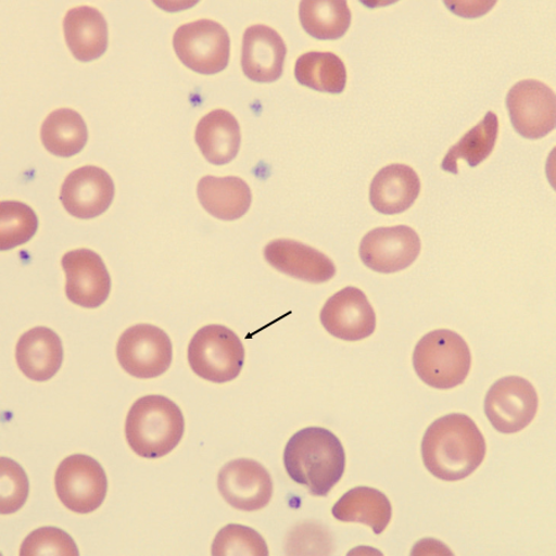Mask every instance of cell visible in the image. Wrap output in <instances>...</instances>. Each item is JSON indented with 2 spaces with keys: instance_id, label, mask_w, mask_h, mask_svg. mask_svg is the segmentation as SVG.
I'll return each mask as SVG.
<instances>
[{
  "instance_id": "6da1fadb",
  "label": "cell",
  "mask_w": 556,
  "mask_h": 556,
  "mask_svg": "<svg viewBox=\"0 0 556 556\" xmlns=\"http://www.w3.org/2000/svg\"><path fill=\"white\" fill-rule=\"evenodd\" d=\"M486 456V442L475 421L452 414L437 419L421 442L427 470L443 481H460L477 471Z\"/></svg>"
},
{
  "instance_id": "7a4b0ae2",
  "label": "cell",
  "mask_w": 556,
  "mask_h": 556,
  "mask_svg": "<svg viewBox=\"0 0 556 556\" xmlns=\"http://www.w3.org/2000/svg\"><path fill=\"white\" fill-rule=\"evenodd\" d=\"M283 463L289 477L308 489L313 496L326 497L345 471V451L338 437L320 427H308L287 443Z\"/></svg>"
},
{
  "instance_id": "3957f363",
  "label": "cell",
  "mask_w": 556,
  "mask_h": 556,
  "mask_svg": "<svg viewBox=\"0 0 556 556\" xmlns=\"http://www.w3.org/2000/svg\"><path fill=\"white\" fill-rule=\"evenodd\" d=\"M184 434L182 410L172 400L157 394L134 403L125 424L131 451L146 459H159L172 453Z\"/></svg>"
},
{
  "instance_id": "277c9868",
  "label": "cell",
  "mask_w": 556,
  "mask_h": 556,
  "mask_svg": "<svg viewBox=\"0 0 556 556\" xmlns=\"http://www.w3.org/2000/svg\"><path fill=\"white\" fill-rule=\"evenodd\" d=\"M418 378L438 390L465 382L471 369L470 348L452 330H434L419 340L414 353Z\"/></svg>"
},
{
  "instance_id": "5b68a950",
  "label": "cell",
  "mask_w": 556,
  "mask_h": 556,
  "mask_svg": "<svg viewBox=\"0 0 556 556\" xmlns=\"http://www.w3.org/2000/svg\"><path fill=\"white\" fill-rule=\"evenodd\" d=\"M245 349L231 329L212 325L201 328L188 346V363L201 379L214 383L236 380L243 370Z\"/></svg>"
},
{
  "instance_id": "8992f818",
  "label": "cell",
  "mask_w": 556,
  "mask_h": 556,
  "mask_svg": "<svg viewBox=\"0 0 556 556\" xmlns=\"http://www.w3.org/2000/svg\"><path fill=\"white\" fill-rule=\"evenodd\" d=\"M174 49L188 68L214 75L228 66L230 38L220 24L202 20L179 26L174 35Z\"/></svg>"
},
{
  "instance_id": "52a82bcc",
  "label": "cell",
  "mask_w": 556,
  "mask_h": 556,
  "mask_svg": "<svg viewBox=\"0 0 556 556\" xmlns=\"http://www.w3.org/2000/svg\"><path fill=\"white\" fill-rule=\"evenodd\" d=\"M55 488L60 501L72 513L88 515L103 505L108 480L101 464L93 457L75 454L60 464Z\"/></svg>"
},
{
  "instance_id": "ba28073f",
  "label": "cell",
  "mask_w": 556,
  "mask_h": 556,
  "mask_svg": "<svg viewBox=\"0 0 556 556\" xmlns=\"http://www.w3.org/2000/svg\"><path fill=\"white\" fill-rule=\"evenodd\" d=\"M116 356L132 378L155 379L172 366L174 349L163 329L138 325L124 331L116 345Z\"/></svg>"
},
{
  "instance_id": "9c48e42d",
  "label": "cell",
  "mask_w": 556,
  "mask_h": 556,
  "mask_svg": "<svg viewBox=\"0 0 556 556\" xmlns=\"http://www.w3.org/2000/svg\"><path fill=\"white\" fill-rule=\"evenodd\" d=\"M538 410L533 384L508 376L492 384L485 399V414L500 433L515 434L532 424Z\"/></svg>"
},
{
  "instance_id": "30bf717a",
  "label": "cell",
  "mask_w": 556,
  "mask_h": 556,
  "mask_svg": "<svg viewBox=\"0 0 556 556\" xmlns=\"http://www.w3.org/2000/svg\"><path fill=\"white\" fill-rule=\"evenodd\" d=\"M506 104L514 128L526 139L536 140L555 129L556 98L553 89L535 79L516 84Z\"/></svg>"
},
{
  "instance_id": "8fae6325",
  "label": "cell",
  "mask_w": 556,
  "mask_h": 556,
  "mask_svg": "<svg viewBox=\"0 0 556 556\" xmlns=\"http://www.w3.org/2000/svg\"><path fill=\"white\" fill-rule=\"evenodd\" d=\"M417 232L407 226L374 229L362 240L365 266L380 274H394L414 264L420 254Z\"/></svg>"
},
{
  "instance_id": "7c38bea8",
  "label": "cell",
  "mask_w": 556,
  "mask_h": 556,
  "mask_svg": "<svg viewBox=\"0 0 556 556\" xmlns=\"http://www.w3.org/2000/svg\"><path fill=\"white\" fill-rule=\"evenodd\" d=\"M218 489L231 507L245 513L263 509L274 495L270 473L255 460L228 463L219 472Z\"/></svg>"
},
{
  "instance_id": "4fadbf2b",
  "label": "cell",
  "mask_w": 556,
  "mask_h": 556,
  "mask_svg": "<svg viewBox=\"0 0 556 556\" xmlns=\"http://www.w3.org/2000/svg\"><path fill=\"white\" fill-rule=\"evenodd\" d=\"M320 321L330 336L358 342L374 334L376 314L366 294L356 287L331 295L320 312Z\"/></svg>"
},
{
  "instance_id": "5bb4252c",
  "label": "cell",
  "mask_w": 556,
  "mask_h": 556,
  "mask_svg": "<svg viewBox=\"0 0 556 556\" xmlns=\"http://www.w3.org/2000/svg\"><path fill=\"white\" fill-rule=\"evenodd\" d=\"M67 299L84 308H98L110 298L111 276L103 260L92 250L70 251L62 257Z\"/></svg>"
},
{
  "instance_id": "9a60e30c",
  "label": "cell",
  "mask_w": 556,
  "mask_h": 556,
  "mask_svg": "<svg viewBox=\"0 0 556 556\" xmlns=\"http://www.w3.org/2000/svg\"><path fill=\"white\" fill-rule=\"evenodd\" d=\"M114 194L113 179L103 168L84 166L66 177L60 200L75 218L93 219L111 207Z\"/></svg>"
},
{
  "instance_id": "2e32d148",
  "label": "cell",
  "mask_w": 556,
  "mask_h": 556,
  "mask_svg": "<svg viewBox=\"0 0 556 556\" xmlns=\"http://www.w3.org/2000/svg\"><path fill=\"white\" fill-rule=\"evenodd\" d=\"M266 262L277 271L309 283H325L337 274L331 260L317 249L290 239H278L267 244Z\"/></svg>"
},
{
  "instance_id": "e0dca14e",
  "label": "cell",
  "mask_w": 556,
  "mask_h": 556,
  "mask_svg": "<svg viewBox=\"0 0 556 556\" xmlns=\"http://www.w3.org/2000/svg\"><path fill=\"white\" fill-rule=\"evenodd\" d=\"M287 48L281 35L266 25H253L243 39L241 67L254 83H275L282 76Z\"/></svg>"
},
{
  "instance_id": "ac0fdd59",
  "label": "cell",
  "mask_w": 556,
  "mask_h": 556,
  "mask_svg": "<svg viewBox=\"0 0 556 556\" xmlns=\"http://www.w3.org/2000/svg\"><path fill=\"white\" fill-rule=\"evenodd\" d=\"M16 363L33 381H49L64 363V346L55 331L36 327L26 331L16 344Z\"/></svg>"
},
{
  "instance_id": "d6986e66",
  "label": "cell",
  "mask_w": 556,
  "mask_h": 556,
  "mask_svg": "<svg viewBox=\"0 0 556 556\" xmlns=\"http://www.w3.org/2000/svg\"><path fill=\"white\" fill-rule=\"evenodd\" d=\"M420 192V179L414 168L393 164L380 169L370 186L372 207L388 215L406 212Z\"/></svg>"
},
{
  "instance_id": "ffe728a7",
  "label": "cell",
  "mask_w": 556,
  "mask_h": 556,
  "mask_svg": "<svg viewBox=\"0 0 556 556\" xmlns=\"http://www.w3.org/2000/svg\"><path fill=\"white\" fill-rule=\"evenodd\" d=\"M67 47L83 62L100 59L108 47V25L103 14L93 7H76L64 21Z\"/></svg>"
},
{
  "instance_id": "44dd1931",
  "label": "cell",
  "mask_w": 556,
  "mask_h": 556,
  "mask_svg": "<svg viewBox=\"0 0 556 556\" xmlns=\"http://www.w3.org/2000/svg\"><path fill=\"white\" fill-rule=\"evenodd\" d=\"M197 194L203 208L222 220L244 217L253 202L248 184L236 176H205L197 187Z\"/></svg>"
},
{
  "instance_id": "7402d4cb",
  "label": "cell",
  "mask_w": 556,
  "mask_h": 556,
  "mask_svg": "<svg viewBox=\"0 0 556 556\" xmlns=\"http://www.w3.org/2000/svg\"><path fill=\"white\" fill-rule=\"evenodd\" d=\"M195 142L211 164H229L237 157L241 142L236 116L224 110L204 115L197 125Z\"/></svg>"
},
{
  "instance_id": "603a6c76",
  "label": "cell",
  "mask_w": 556,
  "mask_h": 556,
  "mask_svg": "<svg viewBox=\"0 0 556 556\" xmlns=\"http://www.w3.org/2000/svg\"><path fill=\"white\" fill-rule=\"evenodd\" d=\"M340 522L363 523L372 528L376 535L384 532L391 522L392 506L379 490L358 486L350 490L331 509Z\"/></svg>"
},
{
  "instance_id": "cb8c5ba5",
  "label": "cell",
  "mask_w": 556,
  "mask_h": 556,
  "mask_svg": "<svg viewBox=\"0 0 556 556\" xmlns=\"http://www.w3.org/2000/svg\"><path fill=\"white\" fill-rule=\"evenodd\" d=\"M88 130L83 116L76 111L62 108L52 112L41 127V141L52 155L71 157L86 147Z\"/></svg>"
},
{
  "instance_id": "d4e9b609",
  "label": "cell",
  "mask_w": 556,
  "mask_h": 556,
  "mask_svg": "<svg viewBox=\"0 0 556 556\" xmlns=\"http://www.w3.org/2000/svg\"><path fill=\"white\" fill-rule=\"evenodd\" d=\"M498 118L495 113L489 112L477 127L453 146L445 155L442 168L446 173L459 174V161L464 160L470 167L483 163L495 149L498 137Z\"/></svg>"
},
{
  "instance_id": "484cf974",
  "label": "cell",
  "mask_w": 556,
  "mask_h": 556,
  "mask_svg": "<svg viewBox=\"0 0 556 556\" xmlns=\"http://www.w3.org/2000/svg\"><path fill=\"white\" fill-rule=\"evenodd\" d=\"M295 79L314 91L342 93L346 86V68L342 59L331 52L304 53L294 67Z\"/></svg>"
},
{
  "instance_id": "4316f807",
  "label": "cell",
  "mask_w": 556,
  "mask_h": 556,
  "mask_svg": "<svg viewBox=\"0 0 556 556\" xmlns=\"http://www.w3.org/2000/svg\"><path fill=\"white\" fill-rule=\"evenodd\" d=\"M300 20L303 29L318 40H337L342 38L352 24V12L346 2H302Z\"/></svg>"
},
{
  "instance_id": "83f0119b",
  "label": "cell",
  "mask_w": 556,
  "mask_h": 556,
  "mask_svg": "<svg viewBox=\"0 0 556 556\" xmlns=\"http://www.w3.org/2000/svg\"><path fill=\"white\" fill-rule=\"evenodd\" d=\"M39 220L35 212L21 202L0 204V249L8 251L21 247L36 235Z\"/></svg>"
},
{
  "instance_id": "f1b7e54d",
  "label": "cell",
  "mask_w": 556,
  "mask_h": 556,
  "mask_svg": "<svg viewBox=\"0 0 556 556\" xmlns=\"http://www.w3.org/2000/svg\"><path fill=\"white\" fill-rule=\"evenodd\" d=\"M213 555H268L267 544L253 528L241 525L224 527L215 536Z\"/></svg>"
},
{
  "instance_id": "f546056e",
  "label": "cell",
  "mask_w": 556,
  "mask_h": 556,
  "mask_svg": "<svg viewBox=\"0 0 556 556\" xmlns=\"http://www.w3.org/2000/svg\"><path fill=\"white\" fill-rule=\"evenodd\" d=\"M21 555H78L77 545L72 538L59 528L36 529L25 538Z\"/></svg>"
},
{
  "instance_id": "4dcf8cb0",
  "label": "cell",
  "mask_w": 556,
  "mask_h": 556,
  "mask_svg": "<svg viewBox=\"0 0 556 556\" xmlns=\"http://www.w3.org/2000/svg\"><path fill=\"white\" fill-rule=\"evenodd\" d=\"M29 495V481L20 464L2 457V515L17 513Z\"/></svg>"
},
{
  "instance_id": "1f68e13d",
  "label": "cell",
  "mask_w": 556,
  "mask_h": 556,
  "mask_svg": "<svg viewBox=\"0 0 556 556\" xmlns=\"http://www.w3.org/2000/svg\"><path fill=\"white\" fill-rule=\"evenodd\" d=\"M445 5L453 11V13L462 16H480L490 11V9L495 5V2L491 3H477V2H466V3H452L446 2Z\"/></svg>"
}]
</instances>
